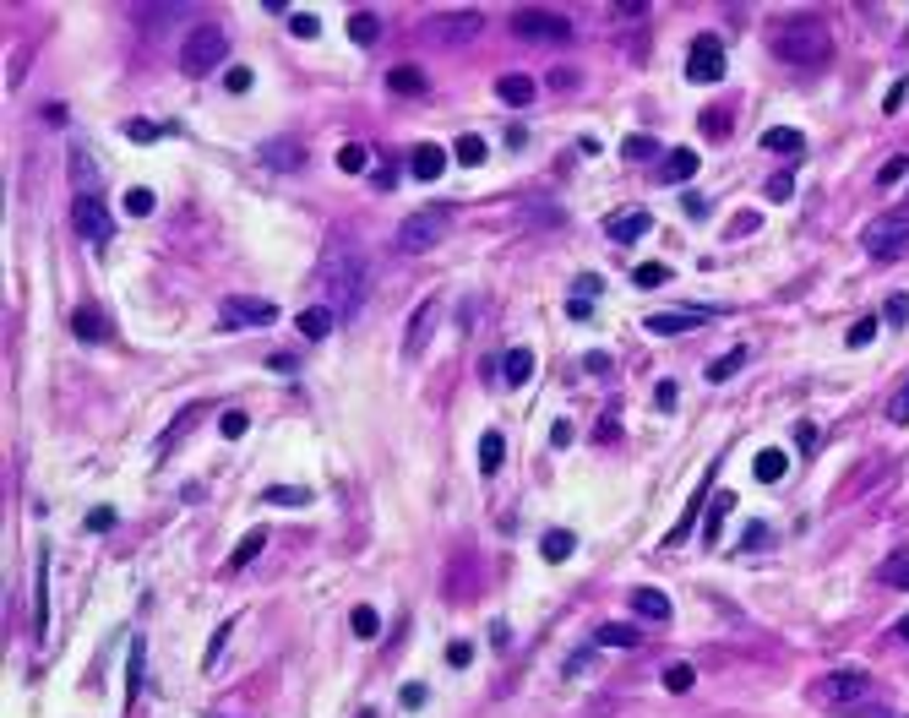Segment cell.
<instances>
[{
  "label": "cell",
  "instance_id": "1",
  "mask_svg": "<svg viewBox=\"0 0 909 718\" xmlns=\"http://www.w3.org/2000/svg\"><path fill=\"white\" fill-rule=\"evenodd\" d=\"M365 278H371V261L360 245L349 240H327L321 261H316V283H321V305H332L338 316H354L360 300H365Z\"/></svg>",
  "mask_w": 909,
  "mask_h": 718
},
{
  "label": "cell",
  "instance_id": "2",
  "mask_svg": "<svg viewBox=\"0 0 909 718\" xmlns=\"http://www.w3.org/2000/svg\"><path fill=\"white\" fill-rule=\"evenodd\" d=\"M768 44H774V54L785 65H828V54H834V33H828L823 16H790V22H779Z\"/></svg>",
  "mask_w": 909,
  "mask_h": 718
},
{
  "label": "cell",
  "instance_id": "3",
  "mask_svg": "<svg viewBox=\"0 0 909 718\" xmlns=\"http://www.w3.org/2000/svg\"><path fill=\"white\" fill-rule=\"evenodd\" d=\"M229 60V33L218 27V22H196L191 33H185V44H180V65L191 71V76H207L212 65H223Z\"/></svg>",
  "mask_w": 909,
  "mask_h": 718
},
{
  "label": "cell",
  "instance_id": "4",
  "mask_svg": "<svg viewBox=\"0 0 909 718\" xmlns=\"http://www.w3.org/2000/svg\"><path fill=\"white\" fill-rule=\"evenodd\" d=\"M436 240H447V207H420L398 223V251L403 256H425Z\"/></svg>",
  "mask_w": 909,
  "mask_h": 718
},
{
  "label": "cell",
  "instance_id": "5",
  "mask_svg": "<svg viewBox=\"0 0 909 718\" xmlns=\"http://www.w3.org/2000/svg\"><path fill=\"white\" fill-rule=\"evenodd\" d=\"M512 33L518 38H539V44H567L572 22L561 11H545V5H523V11H512Z\"/></svg>",
  "mask_w": 909,
  "mask_h": 718
},
{
  "label": "cell",
  "instance_id": "6",
  "mask_svg": "<svg viewBox=\"0 0 909 718\" xmlns=\"http://www.w3.org/2000/svg\"><path fill=\"white\" fill-rule=\"evenodd\" d=\"M71 223H76V234H82V240H93V245L114 240V218H109V207H104V196H98V191L71 202Z\"/></svg>",
  "mask_w": 909,
  "mask_h": 718
},
{
  "label": "cell",
  "instance_id": "7",
  "mask_svg": "<svg viewBox=\"0 0 909 718\" xmlns=\"http://www.w3.org/2000/svg\"><path fill=\"white\" fill-rule=\"evenodd\" d=\"M218 316H223V327L245 332V327H272L278 305H272V300H256V294H229V300L218 305Z\"/></svg>",
  "mask_w": 909,
  "mask_h": 718
},
{
  "label": "cell",
  "instance_id": "8",
  "mask_svg": "<svg viewBox=\"0 0 909 718\" xmlns=\"http://www.w3.org/2000/svg\"><path fill=\"white\" fill-rule=\"evenodd\" d=\"M687 76H692V82H719V76H725V44L708 38V33H697V38H692V54H687Z\"/></svg>",
  "mask_w": 909,
  "mask_h": 718
},
{
  "label": "cell",
  "instance_id": "9",
  "mask_svg": "<svg viewBox=\"0 0 909 718\" xmlns=\"http://www.w3.org/2000/svg\"><path fill=\"white\" fill-rule=\"evenodd\" d=\"M904 240H909V212H894V218H883V223L866 229V251L872 256H899Z\"/></svg>",
  "mask_w": 909,
  "mask_h": 718
},
{
  "label": "cell",
  "instance_id": "10",
  "mask_svg": "<svg viewBox=\"0 0 909 718\" xmlns=\"http://www.w3.org/2000/svg\"><path fill=\"white\" fill-rule=\"evenodd\" d=\"M436 316H441V300H436V294L420 300V310L409 316V338H403V354H409V359L425 354V343H430V332H436Z\"/></svg>",
  "mask_w": 909,
  "mask_h": 718
},
{
  "label": "cell",
  "instance_id": "11",
  "mask_svg": "<svg viewBox=\"0 0 909 718\" xmlns=\"http://www.w3.org/2000/svg\"><path fill=\"white\" fill-rule=\"evenodd\" d=\"M479 27H485V16H479V11H447V16H436V22H430V33H436L441 44H469Z\"/></svg>",
  "mask_w": 909,
  "mask_h": 718
},
{
  "label": "cell",
  "instance_id": "12",
  "mask_svg": "<svg viewBox=\"0 0 909 718\" xmlns=\"http://www.w3.org/2000/svg\"><path fill=\"white\" fill-rule=\"evenodd\" d=\"M648 229H654V218H648L643 207H627V212H610V218H605V234H610L616 245H632V240H643Z\"/></svg>",
  "mask_w": 909,
  "mask_h": 718
},
{
  "label": "cell",
  "instance_id": "13",
  "mask_svg": "<svg viewBox=\"0 0 909 718\" xmlns=\"http://www.w3.org/2000/svg\"><path fill=\"white\" fill-rule=\"evenodd\" d=\"M441 169H447V152H441L436 142H420L414 158H409V174H414L420 185H430V180H441Z\"/></svg>",
  "mask_w": 909,
  "mask_h": 718
},
{
  "label": "cell",
  "instance_id": "14",
  "mask_svg": "<svg viewBox=\"0 0 909 718\" xmlns=\"http://www.w3.org/2000/svg\"><path fill=\"white\" fill-rule=\"evenodd\" d=\"M866 692H872V675H866V670H839V675L828 681V697H834V703H861Z\"/></svg>",
  "mask_w": 909,
  "mask_h": 718
},
{
  "label": "cell",
  "instance_id": "15",
  "mask_svg": "<svg viewBox=\"0 0 909 718\" xmlns=\"http://www.w3.org/2000/svg\"><path fill=\"white\" fill-rule=\"evenodd\" d=\"M692 327H703L697 310H659V316H648V332H654V338H676V332H692Z\"/></svg>",
  "mask_w": 909,
  "mask_h": 718
},
{
  "label": "cell",
  "instance_id": "16",
  "mask_svg": "<svg viewBox=\"0 0 909 718\" xmlns=\"http://www.w3.org/2000/svg\"><path fill=\"white\" fill-rule=\"evenodd\" d=\"M332 321H338V310H332V305H311V310H300V316H294V327H300L311 343H321V338L332 332Z\"/></svg>",
  "mask_w": 909,
  "mask_h": 718
},
{
  "label": "cell",
  "instance_id": "17",
  "mask_svg": "<svg viewBox=\"0 0 909 718\" xmlns=\"http://www.w3.org/2000/svg\"><path fill=\"white\" fill-rule=\"evenodd\" d=\"M763 147L779 152V158H801V152H806V136L790 131V125H774V131H763Z\"/></svg>",
  "mask_w": 909,
  "mask_h": 718
},
{
  "label": "cell",
  "instance_id": "18",
  "mask_svg": "<svg viewBox=\"0 0 909 718\" xmlns=\"http://www.w3.org/2000/svg\"><path fill=\"white\" fill-rule=\"evenodd\" d=\"M697 163H703V158H697L692 147H670V158H665V180H670V185H687V180L697 174Z\"/></svg>",
  "mask_w": 909,
  "mask_h": 718
},
{
  "label": "cell",
  "instance_id": "19",
  "mask_svg": "<svg viewBox=\"0 0 909 718\" xmlns=\"http://www.w3.org/2000/svg\"><path fill=\"white\" fill-rule=\"evenodd\" d=\"M71 332H76L82 343H104V338H109V321H104L93 305H82V310L71 316Z\"/></svg>",
  "mask_w": 909,
  "mask_h": 718
},
{
  "label": "cell",
  "instance_id": "20",
  "mask_svg": "<svg viewBox=\"0 0 909 718\" xmlns=\"http://www.w3.org/2000/svg\"><path fill=\"white\" fill-rule=\"evenodd\" d=\"M730 512H736V496H730V490H714V501H708V523H703V545L719 539V528H725Z\"/></svg>",
  "mask_w": 909,
  "mask_h": 718
},
{
  "label": "cell",
  "instance_id": "21",
  "mask_svg": "<svg viewBox=\"0 0 909 718\" xmlns=\"http://www.w3.org/2000/svg\"><path fill=\"white\" fill-rule=\"evenodd\" d=\"M632 610H637L643 621H670V599H665L659 588H632Z\"/></svg>",
  "mask_w": 909,
  "mask_h": 718
},
{
  "label": "cell",
  "instance_id": "22",
  "mask_svg": "<svg viewBox=\"0 0 909 718\" xmlns=\"http://www.w3.org/2000/svg\"><path fill=\"white\" fill-rule=\"evenodd\" d=\"M496 93H501L507 103H518V109H523V103H534V76H523V71H507V76L496 82Z\"/></svg>",
  "mask_w": 909,
  "mask_h": 718
},
{
  "label": "cell",
  "instance_id": "23",
  "mask_svg": "<svg viewBox=\"0 0 909 718\" xmlns=\"http://www.w3.org/2000/svg\"><path fill=\"white\" fill-rule=\"evenodd\" d=\"M529 376H534V349H512V354L501 359V381H507V387H523Z\"/></svg>",
  "mask_w": 909,
  "mask_h": 718
},
{
  "label": "cell",
  "instance_id": "24",
  "mask_svg": "<svg viewBox=\"0 0 909 718\" xmlns=\"http://www.w3.org/2000/svg\"><path fill=\"white\" fill-rule=\"evenodd\" d=\"M501 463H507V441H501L496 430H485V436H479V474L490 479V474H501Z\"/></svg>",
  "mask_w": 909,
  "mask_h": 718
},
{
  "label": "cell",
  "instance_id": "25",
  "mask_svg": "<svg viewBox=\"0 0 909 718\" xmlns=\"http://www.w3.org/2000/svg\"><path fill=\"white\" fill-rule=\"evenodd\" d=\"M752 474H757L763 485H779V479L790 474V457H785L779 447H768V452H757V463H752Z\"/></svg>",
  "mask_w": 909,
  "mask_h": 718
},
{
  "label": "cell",
  "instance_id": "26",
  "mask_svg": "<svg viewBox=\"0 0 909 718\" xmlns=\"http://www.w3.org/2000/svg\"><path fill=\"white\" fill-rule=\"evenodd\" d=\"M262 163H267V169H300L305 158H300V142H267V147H262Z\"/></svg>",
  "mask_w": 909,
  "mask_h": 718
},
{
  "label": "cell",
  "instance_id": "27",
  "mask_svg": "<svg viewBox=\"0 0 909 718\" xmlns=\"http://www.w3.org/2000/svg\"><path fill=\"white\" fill-rule=\"evenodd\" d=\"M572 550H578V539H572V534H567V528H550V534H545V539H539V556H545V561H550V566H561V561H567V556H572Z\"/></svg>",
  "mask_w": 909,
  "mask_h": 718
},
{
  "label": "cell",
  "instance_id": "28",
  "mask_svg": "<svg viewBox=\"0 0 909 718\" xmlns=\"http://www.w3.org/2000/svg\"><path fill=\"white\" fill-rule=\"evenodd\" d=\"M33 615H38V637L49 632V556H38V594H33Z\"/></svg>",
  "mask_w": 909,
  "mask_h": 718
},
{
  "label": "cell",
  "instance_id": "29",
  "mask_svg": "<svg viewBox=\"0 0 909 718\" xmlns=\"http://www.w3.org/2000/svg\"><path fill=\"white\" fill-rule=\"evenodd\" d=\"M71 174H76V196H93L98 174H93V158H87V147H71Z\"/></svg>",
  "mask_w": 909,
  "mask_h": 718
},
{
  "label": "cell",
  "instance_id": "30",
  "mask_svg": "<svg viewBox=\"0 0 909 718\" xmlns=\"http://www.w3.org/2000/svg\"><path fill=\"white\" fill-rule=\"evenodd\" d=\"M485 152H490V147H485V136H458V147H452V158H458L463 169H479V163H485Z\"/></svg>",
  "mask_w": 909,
  "mask_h": 718
},
{
  "label": "cell",
  "instance_id": "31",
  "mask_svg": "<svg viewBox=\"0 0 909 718\" xmlns=\"http://www.w3.org/2000/svg\"><path fill=\"white\" fill-rule=\"evenodd\" d=\"M338 169H343V174H365V169H371V147L343 142V147H338Z\"/></svg>",
  "mask_w": 909,
  "mask_h": 718
},
{
  "label": "cell",
  "instance_id": "32",
  "mask_svg": "<svg viewBox=\"0 0 909 718\" xmlns=\"http://www.w3.org/2000/svg\"><path fill=\"white\" fill-rule=\"evenodd\" d=\"M349 626H354V637H360V643H371V637H381V615H376L371 605H354V615H349Z\"/></svg>",
  "mask_w": 909,
  "mask_h": 718
},
{
  "label": "cell",
  "instance_id": "33",
  "mask_svg": "<svg viewBox=\"0 0 909 718\" xmlns=\"http://www.w3.org/2000/svg\"><path fill=\"white\" fill-rule=\"evenodd\" d=\"M883 583H888V588H909V545L883 561Z\"/></svg>",
  "mask_w": 909,
  "mask_h": 718
},
{
  "label": "cell",
  "instance_id": "34",
  "mask_svg": "<svg viewBox=\"0 0 909 718\" xmlns=\"http://www.w3.org/2000/svg\"><path fill=\"white\" fill-rule=\"evenodd\" d=\"M376 33H381V27H376V11H354V16H349V38H354V44H376Z\"/></svg>",
  "mask_w": 909,
  "mask_h": 718
},
{
  "label": "cell",
  "instance_id": "35",
  "mask_svg": "<svg viewBox=\"0 0 909 718\" xmlns=\"http://www.w3.org/2000/svg\"><path fill=\"white\" fill-rule=\"evenodd\" d=\"M387 87L392 93H425V76L414 65H398V71H387Z\"/></svg>",
  "mask_w": 909,
  "mask_h": 718
},
{
  "label": "cell",
  "instance_id": "36",
  "mask_svg": "<svg viewBox=\"0 0 909 718\" xmlns=\"http://www.w3.org/2000/svg\"><path fill=\"white\" fill-rule=\"evenodd\" d=\"M741 365H746V349H730V354H719V359L708 365V381H730Z\"/></svg>",
  "mask_w": 909,
  "mask_h": 718
},
{
  "label": "cell",
  "instance_id": "37",
  "mask_svg": "<svg viewBox=\"0 0 909 718\" xmlns=\"http://www.w3.org/2000/svg\"><path fill=\"white\" fill-rule=\"evenodd\" d=\"M262 545H267V534H245V539H240V550L229 556V572H240V566H251V561L262 556Z\"/></svg>",
  "mask_w": 909,
  "mask_h": 718
},
{
  "label": "cell",
  "instance_id": "38",
  "mask_svg": "<svg viewBox=\"0 0 909 718\" xmlns=\"http://www.w3.org/2000/svg\"><path fill=\"white\" fill-rule=\"evenodd\" d=\"M599 643H605V648H632L637 632H632L627 621H605V626H599Z\"/></svg>",
  "mask_w": 909,
  "mask_h": 718
},
{
  "label": "cell",
  "instance_id": "39",
  "mask_svg": "<svg viewBox=\"0 0 909 718\" xmlns=\"http://www.w3.org/2000/svg\"><path fill=\"white\" fill-rule=\"evenodd\" d=\"M153 207H158V196H153L147 185H131V191H125V212H131V218H147Z\"/></svg>",
  "mask_w": 909,
  "mask_h": 718
},
{
  "label": "cell",
  "instance_id": "40",
  "mask_svg": "<svg viewBox=\"0 0 909 718\" xmlns=\"http://www.w3.org/2000/svg\"><path fill=\"white\" fill-rule=\"evenodd\" d=\"M632 283H637V289H659V283H670V267H665V261H643V267L632 272Z\"/></svg>",
  "mask_w": 909,
  "mask_h": 718
},
{
  "label": "cell",
  "instance_id": "41",
  "mask_svg": "<svg viewBox=\"0 0 909 718\" xmlns=\"http://www.w3.org/2000/svg\"><path fill=\"white\" fill-rule=\"evenodd\" d=\"M289 33H294V38H316V33H321L316 11H289Z\"/></svg>",
  "mask_w": 909,
  "mask_h": 718
},
{
  "label": "cell",
  "instance_id": "42",
  "mask_svg": "<svg viewBox=\"0 0 909 718\" xmlns=\"http://www.w3.org/2000/svg\"><path fill=\"white\" fill-rule=\"evenodd\" d=\"M262 501H272V507H305L311 496H305V490H294V485H272Z\"/></svg>",
  "mask_w": 909,
  "mask_h": 718
},
{
  "label": "cell",
  "instance_id": "43",
  "mask_svg": "<svg viewBox=\"0 0 909 718\" xmlns=\"http://www.w3.org/2000/svg\"><path fill=\"white\" fill-rule=\"evenodd\" d=\"M692 681H697L692 664H670V670H665V692H692Z\"/></svg>",
  "mask_w": 909,
  "mask_h": 718
},
{
  "label": "cell",
  "instance_id": "44",
  "mask_svg": "<svg viewBox=\"0 0 909 718\" xmlns=\"http://www.w3.org/2000/svg\"><path fill=\"white\" fill-rule=\"evenodd\" d=\"M218 430H223V441H240V436H245V430H251V419H245V414H240V408H229V414H223V419H218Z\"/></svg>",
  "mask_w": 909,
  "mask_h": 718
},
{
  "label": "cell",
  "instance_id": "45",
  "mask_svg": "<svg viewBox=\"0 0 909 718\" xmlns=\"http://www.w3.org/2000/svg\"><path fill=\"white\" fill-rule=\"evenodd\" d=\"M125 136H131V142H158L163 125H153V120H125Z\"/></svg>",
  "mask_w": 909,
  "mask_h": 718
},
{
  "label": "cell",
  "instance_id": "46",
  "mask_svg": "<svg viewBox=\"0 0 909 718\" xmlns=\"http://www.w3.org/2000/svg\"><path fill=\"white\" fill-rule=\"evenodd\" d=\"M648 152H659L654 136H627V142H621V158H648Z\"/></svg>",
  "mask_w": 909,
  "mask_h": 718
},
{
  "label": "cell",
  "instance_id": "47",
  "mask_svg": "<svg viewBox=\"0 0 909 718\" xmlns=\"http://www.w3.org/2000/svg\"><path fill=\"white\" fill-rule=\"evenodd\" d=\"M877 327H883V321H872V316H866V321H855V327H850V349H866V343L877 338Z\"/></svg>",
  "mask_w": 909,
  "mask_h": 718
},
{
  "label": "cell",
  "instance_id": "48",
  "mask_svg": "<svg viewBox=\"0 0 909 718\" xmlns=\"http://www.w3.org/2000/svg\"><path fill=\"white\" fill-rule=\"evenodd\" d=\"M904 174H909V152H899V158H888V163H883V174H877V180H883V185H894V180H904Z\"/></svg>",
  "mask_w": 909,
  "mask_h": 718
},
{
  "label": "cell",
  "instance_id": "49",
  "mask_svg": "<svg viewBox=\"0 0 909 718\" xmlns=\"http://www.w3.org/2000/svg\"><path fill=\"white\" fill-rule=\"evenodd\" d=\"M790 191H795V174H774V180H768V196H774V202H790Z\"/></svg>",
  "mask_w": 909,
  "mask_h": 718
},
{
  "label": "cell",
  "instance_id": "50",
  "mask_svg": "<svg viewBox=\"0 0 909 718\" xmlns=\"http://www.w3.org/2000/svg\"><path fill=\"white\" fill-rule=\"evenodd\" d=\"M223 643H229V626H218V632H212V643H207V659H202L207 670L218 664V654H223Z\"/></svg>",
  "mask_w": 909,
  "mask_h": 718
},
{
  "label": "cell",
  "instance_id": "51",
  "mask_svg": "<svg viewBox=\"0 0 909 718\" xmlns=\"http://www.w3.org/2000/svg\"><path fill=\"white\" fill-rule=\"evenodd\" d=\"M447 664H452V670L474 664V648H469V643H452V648H447Z\"/></svg>",
  "mask_w": 909,
  "mask_h": 718
},
{
  "label": "cell",
  "instance_id": "52",
  "mask_svg": "<svg viewBox=\"0 0 909 718\" xmlns=\"http://www.w3.org/2000/svg\"><path fill=\"white\" fill-rule=\"evenodd\" d=\"M888 419H894V425H909V381H904V392L894 398V408H888Z\"/></svg>",
  "mask_w": 909,
  "mask_h": 718
},
{
  "label": "cell",
  "instance_id": "53",
  "mask_svg": "<svg viewBox=\"0 0 909 718\" xmlns=\"http://www.w3.org/2000/svg\"><path fill=\"white\" fill-rule=\"evenodd\" d=\"M904 98H909V76H904V82H894V87H888V98H883V109H888V114H894V109H899V103H904Z\"/></svg>",
  "mask_w": 909,
  "mask_h": 718
},
{
  "label": "cell",
  "instance_id": "54",
  "mask_svg": "<svg viewBox=\"0 0 909 718\" xmlns=\"http://www.w3.org/2000/svg\"><path fill=\"white\" fill-rule=\"evenodd\" d=\"M888 321H894V327H904V321H909V300H904V294H894V300H888Z\"/></svg>",
  "mask_w": 909,
  "mask_h": 718
},
{
  "label": "cell",
  "instance_id": "55",
  "mask_svg": "<svg viewBox=\"0 0 909 718\" xmlns=\"http://www.w3.org/2000/svg\"><path fill=\"white\" fill-rule=\"evenodd\" d=\"M703 131H708V136H725V131H730V114H703Z\"/></svg>",
  "mask_w": 909,
  "mask_h": 718
},
{
  "label": "cell",
  "instance_id": "56",
  "mask_svg": "<svg viewBox=\"0 0 909 718\" xmlns=\"http://www.w3.org/2000/svg\"><path fill=\"white\" fill-rule=\"evenodd\" d=\"M654 403H659V408H676V381H659V387H654Z\"/></svg>",
  "mask_w": 909,
  "mask_h": 718
},
{
  "label": "cell",
  "instance_id": "57",
  "mask_svg": "<svg viewBox=\"0 0 909 718\" xmlns=\"http://www.w3.org/2000/svg\"><path fill=\"white\" fill-rule=\"evenodd\" d=\"M245 87H251V71H245V65H234V71H229V93H245Z\"/></svg>",
  "mask_w": 909,
  "mask_h": 718
},
{
  "label": "cell",
  "instance_id": "58",
  "mask_svg": "<svg viewBox=\"0 0 909 718\" xmlns=\"http://www.w3.org/2000/svg\"><path fill=\"white\" fill-rule=\"evenodd\" d=\"M109 523H114V512H109V507H98V512H87V528H93V534H98V528H109Z\"/></svg>",
  "mask_w": 909,
  "mask_h": 718
},
{
  "label": "cell",
  "instance_id": "59",
  "mask_svg": "<svg viewBox=\"0 0 909 718\" xmlns=\"http://www.w3.org/2000/svg\"><path fill=\"white\" fill-rule=\"evenodd\" d=\"M599 289H605V283H599V278H594V272H588V278H578V294H583V300H594V294H599Z\"/></svg>",
  "mask_w": 909,
  "mask_h": 718
},
{
  "label": "cell",
  "instance_id": "60",
  "mask_svg": "<svg viewBox=\"0 0 909 718\" xmlns=\"http://www.w3.org/2000/svg\"><path fill=\"white\" fill-rule=\"evenodd\" d=\"M550 441H556V447H567V441H572V425H567V419H556V425H550Z\"/></svg>",
  "mask_w": 909,
  "mask_h": 718
},
{
  "label": "cell",
  "instance_id": "61",
  "mask_svg": "<svg viewBox=\"0 0 909 718\" xmlns=\"http://www.w3.org/2000/svg\"><path fill=\"white\" fill-rule=\"evenodd\" d=\"M403 708H425V686H403Z\"/></svg>",
  "mask_w": 909,
  "mask_h": 718
},
{
  "label": "cell",
  "instance_id": "62",
  "mask_svg": "<svg viewBox=\"0 0 909 718\" xmlns=\"http://www.w3.org/2000/svg\"><path fill=\"white\" fill-rule=\"evenodd\" d=\"M763 539H768V523H752V528H746V545H752V550H757V545H763Z\"/></svg>",
  "mask_w": 909,
  "mask_h": 718
},
{
  "label": "cell",
  "instance_id": "63",
  "mask_svg": "<svg viewBox=\"0 0 909 718\" xmlns=\"http://www.w3.org/2000/svg\"><path fill=\"white\" fill-rule=\"evenodd\" d=\"M899 637H904V643H909V615H904V621H899Z\"/></svg>",
  "mask_w": 909,
  "mask_h": 718
}]
</instances>
